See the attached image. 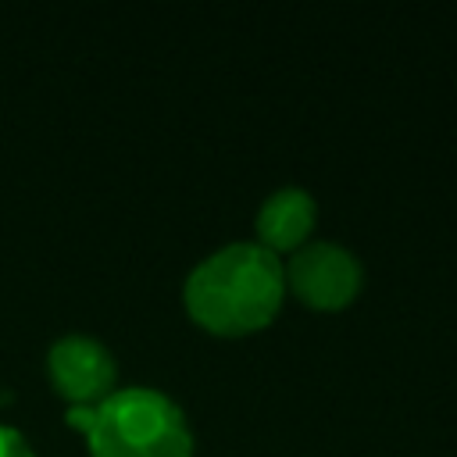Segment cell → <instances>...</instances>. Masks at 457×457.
I'll use <instances>...</instances> for the list:
<instances>
[{"label": "cell", "mask_w": 457, "mask_h": 457, "mask_svg": "<svg viewBox=\"0 0 457 457\" xmlns=\"http://www.w3.org/2000/svg\"><path fill=\"white\" fill-rule=\"evenodd\" d=\"M286 300L282 257L253 239H236L200 257L186 282L182 303L193 325L211 336H250L275 321Z\"/></svg>", "instance_id": "cell-1"}, {"label": "cell", "mask_w": 457, "mask_h": 457, "mask_svg": "<svg viewBox=\"0 0 457 457\" xmlns=\"http://www.w3.org/2000/svg\"><path fill=\"white\" fill-rule=\"evenodd\" d=\"M64 421L86 436L89 457H193L186 411L154 386L114 389L96 407H68Z\"/></svg>", "instance_id": "cell-2"}, {"label": "cell", "mask_w": 457, "mask_h": 457, "mask_svg": "<svg viewBox=\"0 0 457 457\" xmlns=\"http://www.w3.org/2000/svg\"><path fill=\"white\" fill-rule=\"evenodd\" d=\"M286 293H293L311 311H343L357 300L364 286L361 257L336 239H311L282 261Z\"/></svg>", "instance_id": "cell-3"}, {"label": "cell", "mask_w": 457, "mask_h": 457, "mask_svg": "<svg viewBox=\"0 0 457 457\" xmlns=\"http://www.w3.org/2000/svg\"><path fill=\"white\" fill-rule=\"evenodd\" d=\"M46 375L68 407H96L118 386V361L100 336L64 332L46 350Z\"/></svg>", "instance_id": "cell-4"}, {"label": "cell", "mask_w": 457, "mask_h": 457, "mask_svg": "<svg viewBox=\"0 0 457 457\" xmlns=\"http://www.w3.org/2000/svg\"><path fill=\"white\" fill-rule=\"evenodd\" d=\"M318 225V200L303 186H282L271 189L257 214H253V243L271 250L275 257L296 253L303 243H311V232Z\"/></svg>", "instance_id": "cell-5"}, {"label": "cell", "mask_w": 457, "mask_h": 457, "mask_svg": "<svg viewBox=\"0 0 457 457\" xmlns=\"http://www.w3.org/2000/svg\"><path fill=\"white\" fill-rule=\"evenodd\" d=\"M0 457H36L29 439L14 428V425H4L0 421Z\"/></svg>", "instance_id": "cell-6"}]
</instances>
